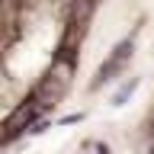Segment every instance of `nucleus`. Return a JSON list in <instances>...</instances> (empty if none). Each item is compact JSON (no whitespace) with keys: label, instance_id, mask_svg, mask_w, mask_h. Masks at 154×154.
I'll return each instance as SVG.
<instances>
[{"label":"nucleus","instance_id":"nucleus-1","mask_svg":"<svg viewBox=\"0 0 154 154\" xmlns=\"http://www.w3.org/2000/svg\"><path fill=\"white\" fill-rule=\"evenodd\" d=\"M128 55H132V38H125V42H119V45H116L112 58H109V61H106V64L100 67V74H96L93 87L106 84V80H112V74H116V71H122V64L128 61Z\"/></svg>","mask_w":154,"mask_h":154},{"label":"nucleus","instance_id":"nucleus-2","mask_svg":"<svg viewBox=\"0 0 154 154\" xmlns=\"http://www.w3.org/2000/svg\"><path fill=\"white\" fill-rule=\"evenodd\" d=\"M135 90H138V77H132V80H125V84H122V90H119V93L112 96V106H122L125 100H128V96L135 93Z\"/></svg>","mask_w":154,"mask_h":154},{"label":"nucleus","instance_id":"nucleus-3","mask_svg":"<svg viewBox=\"0 0 154 154\" xmlns=\"http://www.w3.org/2000/svg\"><path fill=\"white\" fill-rule=\"evenodd\" d=\"M74 122H80V116H77V112H74V116H64V119H61V125H74Z\"/></svg>","mask_w":154,"mask_h":154},{"label":"nucleus","instance_id":"nucleus-4","mask_svg":"<svg viewBox=\"0 0 154 154\" xmlns=\"http://www.w3.org/2000/svg\"><path fill=\"white\" fill-rule=\"evenodd\" d=\"M151 154H154V144H151Z\"/></svg>","mask_w":154,"mask_h":154}]
</instances>
